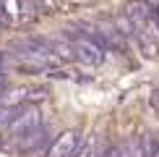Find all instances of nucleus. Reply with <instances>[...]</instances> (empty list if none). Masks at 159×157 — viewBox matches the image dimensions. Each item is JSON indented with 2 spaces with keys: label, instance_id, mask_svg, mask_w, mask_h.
<instances>
[{
  "label": "nucleus",
  "instance_id": "obj_1",
  "mask_svg": "<svg viewBox=\"0 0 159 157\" xmlns=\"http://www.w3.org/2000/svg\"><path fill=\"white\" fill-rule=\"evenodd\" d=\"M42 110L37 107L34 102H24L21 105V110H18L16 115L11 118V123L3 128V134L8 136L11 141H16V139H21L24 134H29V131H34L37 126H42Z\"/></svg>",
  "mask_w": 159,
  "mask_h": 157
},
{
  "label": "nucleus",
  "instance_id": "obj_3",
  "mask_svg": "<svg viewBox=\"0 0 159 157\" xmlns=\"http://www.w3.org/2000/svg\"><path fill=\"white\" fill-rule=\"evenodd\" d=\"M81 139H84L81 131H76V128H65V131H60V134L52 139L47 157H73L76 149H78V144H81Z\"/></svg>",
  "mask_w": 159,
  "mask_h": 157
},
{
  "label": "nucleus",
  "instance_id": "obj_10",
  "mask_svg": "<svg viewBox=\"0 0 159 157\" xmlns=\"http://www.w3.org/2000/svg\"><path fill=\"white\" fill-rule=\"evenodd\" d=\"M18 110H21V105H5V102H0V131L11 123V118L16 115Z\"/></svg>",
  "mask_w": 159,
  "mask_h": 157
},
{
  "label": "nucleus",
  "instance_id": "obj_6",
  "mask_svg": "<svg viewBox=\"0 0 159 157\" xmlns=\"http://www.w3.org/2000/svg\"><path fill=\"white\" fill-rule=\"evenodd\" d=\"M52 50H55V55L60 58L63 63H76V52H73V45H70L68 34H55V37H47Z\"/></svg>",
  "mask_w": 159,
  "mask_h": 157
},
{
  "label": "nucleus",
  "instance_id": "obj_9",
  "mask_svg": "<svg viewBox=\"0 0 159 157\" xmlns=\"http://www.w3.org/2000/svg\"><path fill=\"white\" fill-rule=\"evenodd\" d=\"M138 141H141V157H154L157 144H159V136L157 134H141Z\"/></svg>",
  "mask_w": 159,
  "mask_h": 157
},
{
  "label": "nucleus",
  "instance_id": "obj_11",
  "mask_svg": "<svg viewBox=\"0 0 159 157\" xmlns=\"http://www.w3.org/2000/svg\"><path fill=\"white\" fill-rule=\"evenodd\" d=\"M107 147H110L107 141H104V139H99V144H97V152H94V157H104V152H107Z\"/></svg>",
  "mask_w": 159,
  "mask_h": 157
},
{
  "label": "nucleus",
  "instance_id": "obj_8",
  "mask_svg": "<svg viewBox=\"0 0 159 157\" xmlns=\"http://www.w3.org/2000/svg\"><path fill=\"white\" fill-rule=\"evenodd\" d=\"M99 139H102V136H94V134H91V136H84L73 157H94V152H97V144H99Z\"/></svg>",
  "mask_w": 159,
  "mask_h": 157
},
{
  "label": "nucleus",
  "instance_id": "obj_12",
  "mask_svg": "<svg viewBox=\"0 0 159 157\" xmlns=\"http://www.w3.org/2000/svg\"><path fill=\"white\" fill-rule=\"evenodd\" d=\"M104 157H117V144H110L107 152H104Z\"/></svg>",
  "mask_w": 159,
  "mask_h": 157
},
{
  "label": "nucleus",
  "instance_id": "obj_4",
  "mask_svg": "<svg viewBox=\"0 0 159 157\" xmlns=\"http://www.w3.org/2000/svg\"><path fill=\"white\" fill-rule=\"evenodd\" d=\"M97 26L102 29V34H104V39H107L110 50H115V52H128L130 47H133V45L125 39L123 31L112 24V18H102V21H97Z\"/></svg>",
  "mask_w": 159,
  "mask_h": 157
},
{
  "label": "nucleus",
  "instance_id": "obj_2",
  "mask_svg": "<svg viewBox=\"0 0 159 157\" xmlns=\"http://www.w3.org/2000/svg\"><path fill=\"white\" fill-rule=\"evenodd\" d=\"M70 39V45H73V52H76V63H84V65H102L104 63V47H99L97 42H91L89 37H84L81 31L76 29H68L65 31Z\"/></svg>",
  "mask_w": 159,
  "mask_h": 157
},
{
  "label": "nucleus",
  "instance_id": "obj_13",
  "mask_svg": "<svg viewBox=\"0 0 159 157\" xmlns=\"http://www.w3.org/2000/svg\"><path fill=\"white\" fill-rule=\"evenodd\" d=\"M151 107L159 113V92H157V94H151Z\"/></svg>",
  "mask_w": 159,
  "mask_h": 157
},
{
  "label": "nucleus",
  "instance_id": "obj_14",
  "mask_svg": "<svg viewBox=\"0 0 159 157\" xmlns=\"http://www.w3.org/2000/svg\"><path fill=\"white\" fill-rule=\"evenodd\" d=\"M146 3L151 5V8H154V13H157V16H159V0H146Z\"/></svg>",
  "mask_w": 159,
  "mask_h": 157
},
{
  "label": "nucleus",
  "instance_id": "obj_7",
  "mask_svg": "<svg viewBox=\"0 0 159 157\" xmlns=\"http://www.w3.org/2000/svg\"><path fill=\"white\" fill-rule=\"evenodd\" d=\"M117 157H141V141H138V136L117 141Z\"/></svg>",
  "mask_w": 159,
  "mask_h": 157
},
{
  "label": "nucleus",
  "instance_id": "obj_5",
  "mask_svg": "<svg viewBox=\"0 0 159 157\" xmlns=\"http://www.w3.org/2000/svg\"><path fill=\"white\" fill-rule=\"evenodd\" d=\"M44 139H50V126H47V123H42V126H37L34 131H29V134H24L21 139H16L13 144H16L18 155H24V152H29V149H34L37 144H42Z\"/></svg>",
  "mask_w": 159,
  "mask_h": 157
}]
</instances>
